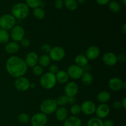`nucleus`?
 I'll use <instances>...</instances> for the list:
<instances>
[{
	"label": "nucleus",
	"instance_id": "nucleus-42",
	"mask_svg": "<svg viewBox=\"0 0 126 126\" xmlns=\"http://www.w3.org/2000/svg\"><path fill=\"white\" fill-rule=\"evenodd\" d=\"M95 1L99 5L105 6V5L108 4L110 1V0H95Z\"/></svg>",
	"mask_w": 126,
	"mask_h": 126
},
{
	"label": "nucleus",
	"instance_id": "nucleus-14",
	"mask_svg": "<svg viewBox=\"0 0 126 126\" xmlns=\"http://www.w3.org/2000/svg\"><path fill=\"white\" fill-rule=\"evenodd\" d=\"M103 62L107 66H114L118 62L116 55L111 52H106L103 56Z\"/></svg>",
	"mask_w": 126,
	"mask_h": 126
},
{
	"label": "nucleus",
	"instance_id": "nucleus-7",
	"mask_svg": "<svg viewBox=\"0 0 126 126\" xmlns=\"http://www.w3.org/2000/svg\"><path fill=\"white\" fill-rule=\"evenodd\" d=\"M30 84V81L25 76L17 78L14 81L15 87L16 89L21 92H25L29 89Z\"/></svg>",
	"mask_w": 126,
	"mask_h": 126
},
{
	"label": "nucleus",
	"instance_id": "nucleus-35",
	"mask_svg": "<svg viewBox=\"0 0 126 126\" xmlns=\"http://www.w3.org/2000/svg\"><path fill=\"white\" fill-rule=\"evenodd\" d=\"M43 71H44L43 68L39 65H36L33 67V73L35 76H39L42 75L43 73Z\"/></svg>",
	"mask_w": 126,
	"mask_h": 126
},
{
	"label": "nucleus",
	"instance_id": "nucleus-12",
	"mask_svg": "<svg viewBox=\"0 0 126 126\" xmlns=\"http://www.w3.org/2000/svg\"><path fill=\"white\" fill-rule=\"evenodd\" d=\"M64 91L65 95L67 97H75L78 93V85L75 82H67L65 85Z\"/></svg>",
	"mask_w": 126,
	"mask_h": 126
},
{
	"label": "nucleus",
	"instance_id": "nucleus-26",
	"mask_svg": "<svg viewBox=\"0 0 126 126\" xmlns=\"http://www.w3.org/2000/svg\"><path fill=\"white\" fill-rule=\"evenodd\" d=\"M108 8L111 12L113 13H118L121 9V6L118 1H111L108 3Z\"/></svg>",
	"mask_w": 126,
	"mask_h": 126
},
{
	"label": "nucleus",
	"instance_id": "nucleus-18",
	"mask_svg": "<svg viewBox=\"0 0 126 126\" xmlns=\"http://www.w3.org/2000/svg\"><path fill=\"white\" fill-rule=\"evenodd\" d=\"M56 119L60 122H64L68 118V110L65 107H60L55 111Z\"/></svg>",
	"mask_w": 126,
	"mask_h": 126
},
{
	"label": "nucleus",
	"instance_id": "nucleus-24",
	"mask_svg": "<svg viewBox=\"0 0 126 126\" xmlns=\"http://www.w3.org/2000/svg\"><path fill=\"white\" fill-rule=\"evenodd\" d=\"M50 61H51V59H50L49 55H47V54H43L39 57L38 63H39V65H40L43 68L46 67L50 63Z\"/></svg>",
	"mask_w": 126,
	"mask_h": 126
},
{
	"label": "nucleus",
	"instance_id": "nucleus-21",
	"mask_svg": "<svg viewBox=\"0 0 126 126\" xmlns=\"http://www.w3.org/2000/svg\"><path fill=\"white\" fill-rule=\"evenodd\" d=\"M57 82L63 84H66L69 80V76L67 72L64 70H60L55 75Z\"/></svg>",
	"mask_w": 126,
	"mask_h": 126
},
{
	"label": "nucleus",
	"instance_id": "nucleus-45",
	"mask_svg": "<svg viewBox=\"0 0 126 126\" xmlns=\"http://www.w3.org/2000/svg\"><path fill=\"white\" fill-rule=\"evenodd\" d=\"M90 68H91V67H90V66L88 64L87 65H86V66H84V67H82V70H83L84 72H89V71L90 70Z\"/></svg>",
	"mask_w": 126,
	"mask_h": 126
},
{
	"label": "nucleus",
	"instance_id": "nucleus-40",
	"mask_svg": "<svg viewBox=\"0 0 126 126\" xmlns=\"http://www.w3.org/2000/svg\"><path fill=\"white\" fill-rule=\"evenodd\" d=\"M117 60L121 63H124L126 60V56L124 54H119L118 56H117Z\"/></svg>",
	"mask_w": 126,
	"mask_h": 126
},
{
	"label": "nucleus",
	"instance_id": "nucleus-10",
	"mask_svg": "<svg viewBox=\"0 0 126 126\" xmlns=\"http://www.w3.org/2000/svg\"><path fill=\"white\" fill-rule=\"evenodd\" d=\"M67 73L69 78L73 79H78L81 78L84 71L82 68L77 66L76 65H71L68 68Z\"/></svg>",
	"mask_w": 126,
	"mask_h": 126
},
{
	"label": "nucleus",
	"instance_id": "nucleus-30",
	"mask_svg": "<svg viewBox=\"0 0 126 126\" xmlns=\"http://www.w3.org/2000/svg\"><path fill=\"white\" fill-rule=\"evenodd\" d=\"M87 126H103V121L98 118H92L87 122Z\"/></svg>",
	"mask_w": 126,
	"mask_h": 126
},
{
	"label": "nucleus",
	"instance_id": "nucleus-48",
	"mask_svg": "<svg viewBox=\"0 0 126 126\" xmlns=\"http://www.w3.org/2000/svg\"><path fill=\"white\" fill-rule=\"evenodd\" d=\"M122 31H123V32L124 34H126V23H124V24L123 25V27H122Z\"/></svg>",
	"mask_w": 126,
	"mask_h": 126
},
{
	"label": "nucleus",
	"instance_id": "nucleus-6",
	"mask_svg": "<svg viewBox=\"0 0 126 126\" xmlns=\"http://www.w3.org/2000/svg\"><path fill=\"white\" fill-rule=\"evenodd\" d=\"M49 54L51 60L54 62H59L65 57V50L62 47L55 46L52 48Z\"/></svg>",
	"mask_w": 126,
	"mask_h": 126
},
{
	"label": "nucleus",
	"instance_id": "nucleus-44",
	"mask_svg": "<svg viewBox=\"0 0 126 126\" xmlns=\"http://www.w3.org/2000/svg\"><path fill=\"white\" fill-rule=\"evenodd\" d=\"M76 101V98L75 97H69L68 98V103L71 105L75 104Z\"/></svg>",
	"mask_w": 126,
	"mask_h": 126
},
{
	"label": "nucleus",
	"instance_id": "nucleus-37",
	"mask_svg": "<svg viewBox=\"0 0 126 126\" xmlns=\"http://www.w3.org/2000/svg\"><path fill=\"white\" fill-rule=\"evenodd\" d=\"M55 7L57 9H61L64 6V1L63 0H55L54 2Z\"/></svg>",
	"mask_w": 126,
	"mask_h": 126
},
{
	"label": "nucleus",
	"instance_id": "nucleus-13",
	"mask_svg": "<svg viewBox=\"0 0 126 126\" xmlns=\"http://www.w3.org/2000/svg\"><path fill=\"white\" fill-rule=\"evenodd\" d=\"M110 109L109 107L107 104L102 103L97 107H96L95 113L97 115V118L102 119H105L108 116V114H110Z\"/></svg>",
	"mask_w": 126,
	"mask_h": 126
},
{
	"label": "nucleus",
	"instance_id": "nucleus-15",
	"mask_svg": "<svg viewBox=\"0 0 126 126\" xmlns=\"http://www.w3.org/2000/svg\"><path fill=\"white\" fill-rule=\"evenodd\" d=\"M39 56L35 52H30L26 55L25 62L27 66L33 67L38 63Z\"/></svg>",
	"mask_w": 126,
	"mask_h": 126
},
{
	"label": "nucleus",
	"instance_id": "nucleus-52",
	"mask_svg": "<svg viewBox=\"0 0 126 126\" xmlns=\"http://www.w3.org/2000/svg\"><path fill=\"white\" fill-rule=\"evenodd\" d=\"M112 1H116V0H112Z\"/></svg>",
	"mask_w": 126,
	"mask_h": 126
},
{
	"label": "nucleus",
	"instance_id": "nucleus-8",
	"mask_svg": "<svg viewBox=\"0 0 126 126\" xmlns=\"http://www.w3.org/2000/svg\"><path fill=\"white\" fill-rule=\"evenodd\" d=\"M30 123L32 126H45L47 123V117L41 112L37 113L31 118Z\"/></svg>",
	"mask_w": 126,
	"mask_h": 126
},
{
	"label": "nucleus",
	"instance_id": "nucleus-51",
	"mask_svg": "<svg viewBox=\"0 0 126 126\" xmlns=\"http://www.w3.org/2000/svg\"><path fill=\"white\" fill-rule=\"evenodd\" d=\"M122 1V3H123V4L124 5V6H126V0H121Z\"/></svg>",
	"mask_w": 126,
	"mask_h": 126
},
{
	"label": "nucleus",
	"instance_id": "nucleus-33",
	"mask_svg": "<svg viewBox=\"0 0 126 126\" xmlns=\"http://www.w3.org/2000/svg\"><path fill=\"white\" fill-rule=\"evenodd\" d=\"M68 97H67L65 95H62L58 97L56 100V102L57 105L60 106V107H64L68 103Z\"/></svg>",
	"mask_w": 126,
	"mask_h": 126
},
{
	"label": "nucleus",
	"instance_id": "nucleus-36",
	"mask_svg": "<svg viewBox=\"0 0 126 126\" xmlns=\"http://www.w3.org/2000/svg\"><path fill=\"white\" fill-rule=\"evenodd\" d=\"M51 49V46L49 44H47V43L43 44V45L41 46V51L43 52L44 54H49Z\"/></svg>",
	"mask_w": 126,
	"mask_h": 126
},
{
	"label": "nucleus",
	"instance_id": "nucleus-23",
	"mask_svg": "<svg viewBox=\"0 0 126 126\" xmlns=\"http://www.w3.org/2000/svg\"><path fill=\"white\" fill-rule=\"evenodd\" d=\"M88 62L89 60L86 57V55H82V54L78 55L75 59V65H76L78 66H80L81 68L87 65L88 64Z\"/></svg>",
	"mask_w": 126,
	"mask_h": 126
},
{
	"label": "nucleus",
	"instance_id": "nucleus-39",
	"mask_svg": "<svg viewBox=\"0 0 126 126\" xmlns=\"http://www.w3.org/2000/svg\"><path fill=\"white\" fill-rule=\"evenodd\" d=\"M21 45L24 47H28L30 45V41L28 38H23L22 41H21Z\"/></svg>",
	"mask_w": 126,
	"mask_h": 126
},
{
	"label": "nucleus",
	"instance_id": "nucleus-11",
	"mask_svg": "<svg viewBox=\"0 0 126 126\" xmlns=\"http://www.w3.org/2000/svg\"><path fill=\"white\" fill-rule=\"evenodd\" d=\"M81 112L86 115H92L95 112L96 105L92 101H84L81 105Z\"/></svg>",
	"mask_w": 126,
	"mask_h": 126
},
{
	"label": "nucleus",
	"instance_id": "nucleus-28",
	"mask_svg": "<svg viewBox=\"0 0 126 126\" xmlns=\"http://www.w3.org/2000/svg\"><path fill=\"white\" fill-rule=\"evenodd\" d=\"M33 16L38 20H42L45 17V11L43 8L38 7L34 9L33 12Z\"/></svg>",
	"mask_w": 126,
	"mask_h": 126
},
{
	"label": "nucleus",
	"instance_id": "nucleus-38",
	"mask_svg": "<svg viewBox=\"0 0 126 126\" xmlns=\"http://www.w3.org/2000/svg\"><path fill=\"white\" fill-rule=\"evenodd\" d=\"M59 71V68L56 65H52L49 67V73L55 75Z\"/></svg>",
	"mask_w": 126,
	"mask_h": 126
},
{
	"label": "nucleus",
	"instance_id": "nucleus-4",
	"mask_svg": "<svg viewBox=\"0 0 126 126\" xmlns=\"http://www.w3.org/2000/svg\"><path fill=\"white\" fill-rule=\"evenodd\" d=\"M57 108V104L55 99H46L43 101L40 105L41 111L46 115L55 113Z\"/></svg>",
	"mask_w": 126,
	"mask_h": 126
},
{
	"label": "nucleus",
	"instance_id": "nucleus-16",
	"mask_svg": "<svg viewBox=\"0 0 126 126\" xmlns=\"http://www.w3.org/2000/svg\"><path fill=\"white\" fill-rule=\"evenodd\" d=\"M100 54L99 47L96 46H91L86 50V56L88 60H94L98 57Z\"/></svg>",
	"mask_w": 126,
	"mask_h": 126
},
{
	"label": "nucleus",
	"instance_id": "nucleus-29",
	"mask_svg": "<svg viewBox=\"0 0 126 126\" xmlns=\"http://www.w3.org/2000/svg\"><path fill=\"white\" fill-rule=\"evenodd\" d=\"M9 40V34L8 32L0 28V44H7Z\"/></svg>",
	"mask_w": 126,
	"mask_h": 126
},
{
	"label": "nucleus",
	"instance_id": "nucleus-20",
	"mask_svg": "<svg viewBox=\"0 0 126 126\" xmlns=\"http://www.w3.org/2000/svg\"><path fill=\"white\" fill-rule=\"evenodd\" d=\"M82 121L81 119L76 116L68 117L63 122V126H81Z\"/></svg>",
	"mask_w": 126,
	"mask_h": 126
},
{
	"label": "nucleus",
	"instance_id": "nucleus-41",
	"mask_svg": "<svg viewBox=\"0 0 126 126\" xmlns=\"http://www.w3.org/2000/svg\"><path fill=\"white\" fill-rule=\"evenodd\" d=\"M103 126H114V124L113 121L107 119L105 121H103Z\"/></svg>",
	"mask_w": 126,
	"mask_h": 126
},
{
	"label": "nucleus",
	"instance_id": "nucleus-17",
	"mask_svg": "<svg viewBox=\"0 0 126 126\" xmlns=\"http://www.w3.org/2000/svg\"><path fill=\"white\" fill-rule=\"evenodd\" d=\"M123 80L118 77H114L110 79L108 82L109 87L113 91H119L123 89Z\"/></svg>",
	"mask_w": 126,
	"mask_h": 126
},
{
	"label": "nucleus",
	"instance_id": "nucleus-50",
	"mask_svg": "<svg viewBox=\"0 0 126 126\" xmlns=\"http://www.w3.org/2000/svg\"><path fill=\"white\" fill-rule=\"evenodd\" d=\"M123 89H124V90L126 89V82H125V81H124V82H123Z\"/></svg>",
	"mask_w": 126,
	"mask_h": 126
},
{
	"label": "nucleus",
	"instance_id": "nucleus-49",
	"mask_svg": "<svg viewBox=\"0 0 126 126\" xmlns=\"http://www.w3.org/2000/svg\"><path fill=\"white\" fill-rule=\"evenodd\" d=\"M76 1L78 2V4H82L84 3L86 0H76Z\"/></svg>",
	"mask_w": 126,
	"mask_h": 126
},
{
	"label": "nucleus",
	"instance_id": "nucleus-31",
	"mask_svg": "<svg viewBox=\"0 0 126 126\" xmlns=\"http://www.w3.org/2000/svg\"><path fill=\"white\" fill-rule=\"evenodd\" d=\"M42 0H25V4L29 8L35 9L39 7Z\"/></svg>",
	"mask_w": 126,
	"mask_h": 126
},
{
	"label": "nucleus",
	"instance_id": "nucleus-43",
	"mask_svg": "<svg viewBox=\"0 0 126 126\" xmlns=\"http://www.w3.org/2000/svg\"><path fill=\"white\" fill-rule=\"evenodd\" d=\"M113 107L114 109H120L122 107L121 105V102H119V101H116L113 103Z\"/></svg>",
	"mask_w": 126,
	"mask_h": 126
},
{
	"label": "nucleus",
	"instance_id": "nucleus-25",
	"mask_svg": "<svg viewBox=\"0 0 126 126\" xmlns=\"http://www.w3.org/2000/svg\"><path fill=\"white\" fill-rule=\"evenodd\" d=\"M81 79V82L86 86H89L93 82V76L89 72H84Z\"/></svg>",
	"mask_w": 126,
	"mask_h": 126
},
{
	"label": "nucleus",
	"instance_id": "nucleus-2",
	"mask_svg": "<svg viewBox=\"0 0 126 126\" xmlns=\"http://www.w3.org/2000/svg\"><path fill=\"white\" fill-rule=\"evenodd\" d=\"M29 13L30 8L24 2H18L11 8V14L16 19H25L28 17Z\"/></svg>",
	"mask_w": 126,
	"mask_h": 126
},
{
	"label": "nucleus",
	"instance_id": "nucleus-5",
	"mask_svg": "<svg viewBox=\"0 0 126 126\" xmlns=\"http://www.w3.org/2000/svg\"><path fill=\"white\" fill-rule=\"evenodd\" d=\"M16 19L12 14H4L0 17V27L5 30H11L16 25Z\"/></svg>",
	"mask_w": 126,
	"mask_h": 126
},
{
	"label": "nucleus",
	"instance_id": "nucleus-19",
	"mask_svg": "<svg viewBox=\"0 0 126 126\" xmlns=\"http://www.w3.org/2000/svg\"><path fill=\"white\" fill-rule=\"evenodd\" d=\"M5 51L9 54H14L18 51L20 46L18 43L15 41L9 42L6 44L5 46Z\"/></svg>",
	"mask_w": 126,
	"mask_h": 126
},
{
	"label": "nucleus",
	"instance_id": "nucleus-53",
	"mask_svg": "<svg viewBox=\"0 0 126 126\" xmlns=\"http://www.w3.org/2000/svg\"></svg>",
	"mask_w": 126,
	"mask_h": 126
},
{
	"label": "nucleus",
	"instance_id": "nucleus-34",
	"mask_svg": "<svg viewBox=\"0 0 126 126\" xmlns=\"http://www.w3.org/2000/svg\"><path fill=\"white\" fill-rule=\"evenodd\" d=\"M70 112L73 115L76 116L81 113V106L78 104H74L70 108Z\"/></svg>",
	"mask_w": 126,
	"mask_h": 126
},
{
	"label": "nucleus",
	"instance_id": "nucleus-1",
	"mask_svg": "<svg viewBox=\"0 0 126 126\" xmlns=\"http://www.w3.org/2000/svg\"><path fill=\"white\" fill-rule=\"evenodd\" d=\"M6 69L11 76L17 78L24 76L27 71L28 66L22 58L13 55L10 57L6 61Z\"/></svg>",
	"mask_w": 126,
	"mask_h": 126
},
{
	"label": "nucleus",
	"instance_id": "nucleus-9",
	"mask_svg": "<svg viewBox=\"0 0 126 126\" xmlns=\"http://www.w3.org/2000/svg\"><path fill=\"white\" fill-rule=\"evenodd\" d=\"M11 37L15 42H20L25 37V30L20 25H15L11 30Z\"/></svg>",
	"mask_w": 126,
	"mask_h": 126
},
{
	"label": "nucleus",
	"instance_id": "nucleus-22",
	"mask_svg": "<svg viewBox=\"0 0 126 126\" xmlns=\"http://www.w3.org/2000/svg\"><path fill=\"white\" fill-rule=\"evenodd\" d=\"M111 94L108 91H101L97 94V100L102 103H105V104L107 102L110 100Z\"/></svg>",
	"mask_w": 126,
	"mask_h": 126
},
{
	"label": "nucleus",
	"instance_id": "nucleus-27",
	"mask_svg": "<svg viewBox=\"0 0 126 126\" xmlns=\"http://www.w3.org/2000/svg\"><path fill=\"white\" fill-rule=\"evenodd\" d=\"M64 6L69 11H74L77 9L78 4L76 0H65Z\"/></svg>",
	"mask_w": 126,
	"mask_h": 126
},
{
	"label": "nucleus",
	"instance_id": "nucleus-32",
	"mask_svg": "<svg viewBox=\"0 0 126 126\" xmlns=\"http://www.w3.org/2000/svg\"><path fill=\"white\" fill-rule=\"evenodd\" d=\"M31 118L28 114L25 113H22L18 115V120L19 121L20 123L22 124H27L30 122Z\"/></svg>",
	"mask_w": 126,
	"mask_h": 126
},
{
	"label": "nucleus",
	"instance_id": "nucleus-46",
	"mask_svg": "<svg viewBox=\"0 0 126 126\" xmlns=\"http://www.w3.org/2000/svg\"><path fill=\"white\" fill-rule=\"evenodd\" d=\"M121 105L122 107H123L124 109H126V98H124L123 99V100L121 102Z\"/></svg>",
	"mask_w": 126,
	"mask_h": 126
},
{
	"label": "nucleus",
	"instance_id": "nucleus-3",
	"mask_svg": "<svg viewBox=\"0 0 126 126\" xmlns=\"http://www.w3.org/2000/svg\"><path fill=\"white\" fill-rule=\"evenodd\" d=\"M57 83L55 76L54 74L47 72L42 75L40 79V84L45 89H51L54 88Z\"/></svg>",
	"mask_w": 126,
	"mask_h": 126
},
{
	"label": "nucleus",
	"instance_id": "nucleus-47",
	"mask_svg": "<svg viewBox=\"0 0 126 126\" xmlns=\"http://www.w3.org/2000/svg\"><path fill=\"white\" fill-rule=\"evenodd\" d=\"M36 87V84L35 82H30V88L34 89Z\"/></svg>",
	"mask_w": 126,
	"mask_h": 126
}]
</instances>
